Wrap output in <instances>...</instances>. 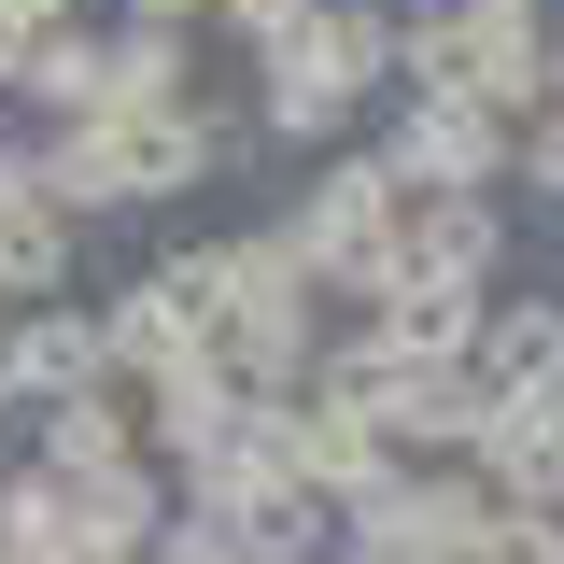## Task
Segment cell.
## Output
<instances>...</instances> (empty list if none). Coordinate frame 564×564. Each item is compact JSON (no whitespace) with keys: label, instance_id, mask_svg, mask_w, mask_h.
<instances>
[{"label":"cell","instance_id":"cell-9","mask_svg":"<svg viewBox=\"0 0 564 564\" xmlns=\"http://www.w3.org/2000/svg\"><path fill=\"white\" fill-rule=\"evenodd\" d=\"M240 423H254V395L226 381V352H212V367H184V381H155V395H141V437H155V466H170V480H184V466H212V452H226Z\"/></svg>","mask_w":564,"mask_h":564},{"label":"cell","instance_id":"cell-21","mask_svg":"<svg viewBox=\"0 0 564 564\" xmlns=\"http://www.w3.org/2000/svg\"><path fill=\"white\" fill-rule=\"evenodd\" d=\"M480 564H564V508H494Z\"/></svg>","mask_w":564,"mask_h":564},{"label":"cell","instance_id":"cell-12","mask_svg":"<svg viewBox=\"0 0 564 564\" xmlns=\"http://www.w3.org/2000/svg\"><path fill=\"white\" fill-rule=\"evenodd\" d=\"M480 0H410L395 14V85L410 99H480Z\"/></svg>","mask_w":564,"mask_h":564},{"label":"cell","instance_id":"cell-13","mask_svg":"<svg viewBox=\"0 0 564 564\" xmlns=\"http://www.w3.org/2000/svg\"><path fill=\"white\" fill-rule=\"evenodd\" d=\"M480 480L508 508H564V395H508L480 437Z\"/></svg>","mask_w":564,"mask_h":564},{"label":"cell","instance_id":"cell-4","mask_svg":"<svg viewBox=\"0 0 564 564\" xmlns=\"http://www.w3.org/2000/svg\"><path fill=\"white\" fill-rule=\"evenodd\" d=\"M282 466L325 494V508H367V494L395 480L410 452H395V437H381L367 410H339V395H282Z\"/></svg>","mask_w":564,"mask_h":564},{"label":"cell","instance_id":"cell-28","mask_svg":"<svg viewBox=\"0 0 564 564\" xmlns=\"http://www.w3.org/2000/svg\"><path fill=\"white\" fill-rule=\"evenodd\" d=\"M0 437H14V395H0Z\"/></svg>","mask_w":564,"mask_h":564},{"label":"cell","instance_id":"cell-8","mask_svg":"<svg viewBox=\"0 0 564 564\" xmlns=\"http://www.w3.org/2000/svg\"><path fill=\"white\" fill-rule=\"evenodd\" d=\"M198 522H226L240 564H339V508L311 480H254V494H226V508H198Z\"/></svg>","mask_w":564,"mask_h":564},{"label":"cell","instance_id":"cell-27","mask_svg":"<svg viewBox=\"0 0 564 564\" xmlns=\"http://www.w3.org/2000/svg\"><path fill=\"white\" fill-rule=\"evenodd\" d=\"M494 14H564V0H494Z\"/></svg>","mask_w":564,"mask_h":564},{"label":"cell","instance_id":"cell-19","mask_svg":"<svg viewBox=\"0 0 564 564\" xmlns=\"http://www.w3.org/2000/svg\"><path fill=\"white\" fill-rule=\"evenodd\" d=\"M0 564H70V480L43 452L0 466Z\"/></svg>","mask_w":564,"mask_h":564},{"label":"cell","instance_id":"cell-26","mask_svg":"<svg viewBox=\"0 0 564 564\" xmlns=\"http://www.w3.org/2000/svg\"><path fill=\"white\" fill-rule=\"evenodd\" d=\"M551 99H564V14H551Z\"/></svg>","mask_w":564,"mask_h":564},{"label":"cell","instance_id":"cell-20","mask_svg":"<svg viewBox=\"0 0 564 564\" xmlns=\"http://www.w3.org/2000/svg\"><path fill=\"white\" fill-rule=\"evenodd\" d=\"M29 99H43L57 128H85V113L113 99V57H99V29H57V43H29Z\"/></svg>","mask_w":564,"mask_h":564},{"label":"cell","instance_id":"cell-3","mask_svg":"<svg viewBox=\"0 0 564 564\" xmlns=\"http://www.w3.org/2000/svg\"><path fill=\"white\" fill-rule=\"evenodd\" d=\"M367 155H381L410 198H508V184H522V128L480 113V99H410Z\"/></svg>","mask_w":564,"mask_h":564},{"label":"cell","instance_id":"cell-18","mask_svg":"<svg viewBox=\"0 0 564 564\" xmlns=\"http://www.w3.org/2000/svg\"><path fill=\"white\" fill-rule=\"evenodd\" d=\"M480 14H494V0H480ZM480 113H508V128L551 113V14H494V29H480Z\"/></svg>","mask_w":564,"mask_h":564},{"label":"cell","instance_id":"cell-15","mask_svg":"<svg viewBox=\"0 0 564 564\" xmlns=\"http://www.w3.org/2000/svg\"><path fill=\"white\" fill-rule=\"evenodd\" d=\"M155 437H141V381H99V395H70L43 410V466L57 480H99V466H141Z\"/></svg>","mask_w":564,"mask_h":564},{"label":"cell","instance_id":"cell-23","mask_svg":"<svg viewBox=\"0 0 564 564\" xmlns=\"http://www.w3.org/2000/svg\"><path fill=\"white\" fill-rule=\"evenodd\" d=\"M0 14H14V29H29V43H57V29H99V14H85V0H0Z\"/></svg>","mask_w":564,"mask_h":564},{"label":"cell","instance_id":"cell-2","mask_svg":"<svg viewBox=\"0 0 564 564\" xmlns=\"http://www.w3.org/2000/svg\"><path fill=\"white\" fill-rule=\"evenodd\" d=\"M99 339H113V381H184L226 352V240H184V254H155L128 296H99Z\"/></svg>","mask_w":564,"mask_h":564},{"label":"cell","instance_id":"cell-6","mask_svg":"<svg viewBox=\"0 0 564 564\" xmlns=\"http://www.w3.org/2000/svg\"><path fill=\"white\" fill-rule=\"evenodd\" d=\"M113 128H128V184L141 198H198L212 170H240V113H226V99H184V113H113Z\"/></svg>","mask_w":564,"mask_h":564},{"label":"cell","instance_id":"cell-5","mask_svg":"<svg viewBox=\"0 0 564 564\" xmlns=\"http://www.w3.org/2000/svg\"><path fill=\"white\" fill-rule=\"evenodd\" d=\"M113 381V339H99V311H14V352H0V395L43 423V410H70V395H99Z\"/></svg>","mask_w":564,"mask_h":564},{"label":"cell","instance_id":"cell-17","mask_svg":"<svg viewBox=\"0 0 564 564\" xmlns=\"http://www.w3.org/2000/svg\"><path fill=\"white\" fill-rule=\"evenodd\" d=\"M85 269V226L70 212H0V311H57Z\"/></svg>","mask_w":564,"mask_h":564},{"label":"cell","instance_id":"cell-25","mask_svg":"<svg viewBox=\"0 0 564 564\" xmlns=\"http://www.w3.org/2000/svg\"><path fill=\"white\" fill-rule=\"evenodd\" d=\"M0 99H29V29L0 14Z\"/></svg>","mask_w":564,"mask_h":564},{"label":"cell","instance_id":"cell-11","mask_svg":"<svg viewBox=\"0 0 564 564\" xmlns=\"http://www.w3.org/2000/svg\"><path fill=\"white\" fill-rule=\"evenodd\" d=\"M410 269L508 296V198H410Z\"/></svg>","mask_w":564,"mask_h":564},{"label":"cell","instance_id":"cell-16","mask_svg":"<svg viewBox=\"0 0 564 564\" xmlns=\"http://www.w3.org/2000/svg\"><path fill=\"white\" fill-rule=\"evenodd\" d=\"M43 184H57V212L85 226V212H141L128 184V128L113 113H85V128H43Z\"/></svg>","mask_w":564,"mask_h":564},{"label":"cell","instance_id":"cell-7","mask_svg":"<svg viewBox=\"0 0 564 564\" xmlns=\"http://www.w3.org/2000/svg\"><path fill=\"white\" fill-rule=\"evenodd\" d=\"M184 522V480L141 452V466H99V480H70V564H99V551H155Z\"/></svg>","mask_w":564,"mask_h":564},{"label":"cell","instance_id":"cell-10","mask_svg":"<svg viewBox=\"0 0 564 564\" xmlns=\"http://www.w3.org/2000/svg\"><path fill=\"white\" fill-rule=\"evenodd\" d=\"M466 367H480L494 395H564V296H551V282H508Z\"/></svg>","mask_w":564,"mask_h":564},{"label":"cell","instance_id":"cell-22","mask_svg":"<svg viewBox=\"0 0 564 564\" xmlns=\"http://www.w3.org/2000/svg\"><path fill=\"white\" fill-rule=\"evenodd\" d=\"M522 184H536V198L564 212V99H551V113H536V128H522Z\"/></svg>","mask_w":564,"mask_h":564},{"label":"cell","instance_id":"cell-1","mask_svg":"<svg viewBox=\"0 0 564 564\" xmlns=\"http://www.w3.org/2000/svg\"><path fill=\"white\" fill-rule=\"evenodd\" d=\"M296 240H311V269H325V311H381L395 296V269H410V184L352 141V155H311V184H296V212H282Z\"/></svg>","mask_w":564,"mask_h":564},{"label":"cell","instance_id":"cell-24","mask_svg":"<svg viewBox=\"0 0 564 564\" xmlns=\"http://www.w3.org/2000/svg\"><path fill=\"white\" fill-rule=\"evenodd\" d=\"M198 14H226V0H128V29H198Z\"/></svg>","mask_w":564,"mask_h":564},{"label":"cell","instance_id":"cell-14","mask_svg":"<svg viewBox=\"0 0 564 564\" xmlns=\"http://www.w3.org/2000/svg\"><path fill=\"white\" fill-rule=\"evenodd\" d=\"M99 57H113V99L99 113H184V99H212L198 85V29H99Z\"/></svg>","mask_w":564,"mask_h":564}]
</instances>
